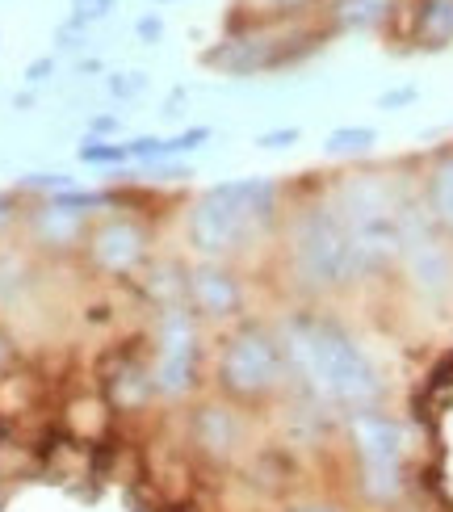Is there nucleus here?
<instances>
[{
    "mask_svg": "<svg viewBox=\"0 0 453 512\" xmlns=\"http://www.w3.org/2000/svg\"><path fill=\"white\" fill-rule=\"evenodd\" d=\"M282 353L294 366V374L332 408L370 412L382 395V382H378V370L370 366V357L336 324L294 319L282 336Z\"/></svg>",
    "mask_w": 453,
    "mask_h": 512,
    "instance_id": "obj_1",
    "label": "nucleus"
},
{
    "mask_svg": "<svg viewBox=\"0 0 453 512\" xmlns=\"http://www.w3.org/2000/svg\"><path fill=\"white\" fill-rule=\"evenodd\" d=\"M290 256L294 269L315 290H336L357 273V256L349 227H344L336 206H307L294 219L290 231Z\"/></svg>",
    "mask_w": 453,
    "mask_h": 512,
    "instance_id": "obj_2",
    "label": "nucleus"
},
{
    "mask_svg": "<svg viewBox=\"0 0 453 512\" xmlns=\"http://www.w3.org/2000/svg\"><path fill=\"white\" fill-rule=\"evenodd\" d=\"M340 219L349 227L357 273L382 269L399 256V206L378 177H353L340 189Z\"/></svg>",
    "mask_w": 453,
    "mask_h": 512,
    "instance_id": "obj_3",
    "label": "nucleus"
},
{
    "mask_svg": "<svg viewBox=\"0 0 453 512\" xmlns=\"http://www.w3.org/2000/svg\"><path fill=\"white\" fill-rule=\"evenodd\" d=\"M277 202V185L273 181H231V185H214L210 194L193 206L189 231L198 248L206 252H227L240 244L248 231L261 223Z\"/></svg>",
    "mask_w": 453,
    "mask_h": 512,
    "instance_id": "obj_4",
    "label": "nucleus"
},
{
    "mask_svg": "<svg viewBox=\"0 0 453 512\" xmlns=\"http://www.w3.org/2000/svg\"><path fill=\"white\" fill-rule=\"evenodd\" d=\"M349 433L361 458V487L370 500H395L403 492V429L382 412H353Z\"/></svg>",
    "mask_w": 453,
    "mask_h": 512,
    "instance_id": "obj_5",
    "label": "nucleus"
},
{
    "mask_svg": "<svg viewBox=\"0 0 453 512\" xmlns=\"http://www.w3.org/2000/svg\"><path fill=\"white\" fill-rule=\"evenodd\" d=\"M286 374V353L282 340H273L261 328H244L227 340L223 361H219V378L231 395L240 399H261L277 391V382Z\"/></svg>",
    "mask_w": 453,
    "mask_h": 512,
    "instance_id": "obj_6",
    "label": "nucleus"
},
{
    "mask_svg": "<svg viewBox=\"0 0 453 512\" xmlns=\"http://www.w3.org/2000/svg\"><path fill=\"white\" fill-rule=\"evenodd\" d=\"M399 261L420 294L445 298L453 290V256L416 206H399Z\"/></svg>",
    "mask_w": 453,
    "mask_h": 512,
    "instance_id": "obj_7",
    "label": "nucleus"
},
{
    "mask_svg": "<svg viewBox=\"0 0 453 512\" xmlns=\"http://www.w3.org/2000/svg\"><path fill=\"white\" fill-rule=\"evenodd\" d=\"M193 378V324L189 315L172 311L160 328V366H156V387L164 395H181Z\"/></svg>",
    "mask_w": 453,
    "mask_h": 512,
    "instance_id": "obj_8",
    "label": "nucleus"
},
{
    "mask_svg": "<svg viewBox=\"0 0 453 512\" xmlns=\"http://www.w3.org/2000/svg\"><path fill=\"white\" fill-rule=\"evenodd\" d=\"M139 256H143V231L131 219H114V223L97 227V236H93V261L101 269L126 273V269H135Z\"/></svg>",
    "mask_w": 453,
    "mask_h": 512,
    "instance_id": "obj_9",
    "label": "nucleus"
},
{
    "mask_svg": "<svg viewBox=\"0 0 453 512\" xmlns=\"http://www.w3.org/2000/svg\"><path fill=\"white\" fill-rule=\"evenodd\" d=\"M189 290H193V298H198V307L210 311V315H231L235 307H240V286H235L231 273H223V269L193 273Z\"/></svg>",
    "mask_w": 453,
    "mask_h": 512,
    "instance_id": "obj_10",
    "label": "nucleus"
},
{
    "mask_svg": "<svg viewBox=\"0 0 453 512\" xmlns=\"http://www.w3.org/2000/svg\"><path fill=\"white\" fill-rule=\"evenodd\" d=\"M416 30H420V38L428 42V47H445V42H453V0H424Z\"/></svg>",
    "mask_w": 453,
    "mask_h": 512,
    "instance_id": "obj_11",
    "label": "nucleus"
},
{
    "mask_svg": "<svg viewBox=\"0 0 453 512\" xmlns=\"http://www.w3.org/2000/svg\"><path fill=\"white\" fill-rule=\"evenodd\" d=\"M428 206H433V219L453 231V156L441 160L428 177Z\"/></svg>",
    "mask_w": 453,
    "mask_h": 512,
    "instance_id": "obj_12",
    "label": "nucleus"
},
{
    "mask_svg": "<svg viewBox=\"0 0 453 512\" xmlns=\"http://www.w3.org/2000/svg\"><path fill=\"white\" fill-rule=\"evenodd\" d=\"M374 143H378V135L370 131V126H340V131L328 135L323 152L328 156H365Z\"/></svg>",
    "mask_w": 453,
    "mask_h": 512,
    "instance_id": "obj_13",
    "label": "nucleus"
},
{
    "mask_svg": "<svg viewBox=\"0 0 453 512\" xmlns=\"http://www.w3.org/2000/svg\"><path fill=\"white\" fill-rule=\"evenodd\" d=\"M386 5L391 0H340L336 5V17H340V26H374V21L386 17Z\"/></svg>",
    "mask_w": 453,
    "mask_h": 512,
    "instance_id": "obj_14",
    "label": "nucleus"
},
{
    "mask_svg": "<svg viewBox=\"0 0 453 512\" xmlns=\"http://www.w3.org/2000/svg\"><path fill=\"white\" fill-rule=\"evenodd\" d=\"M80 160L84 164H118V160H131V156H126V143L110 147V143H101V139H89V143L80 147Z\"/></svg>",
    "mask_w": 453,
    "mask_h": 512,
    "instance_id": "obj_15",
    "label": "nucleus"
},
{
    "mask_svg": "<svg viewBox=\"0 0 453 512\" xmlns=\"http://www.w3.org/2000/svg\"><path fill=\"white\" fill-rule=\"evenodd\" d=\"M420 93L412 89V84H407V89H391V93H382L378 97V110H395V105H412Z\"/></svg>",
    "mask_w": 453,
    "mask_h": 512,
    "instance_id": "obj_16",
    "label": "nucleus"
},
{
    "mask_svg": "<svg viewBox=\"0 0 453 512\" xmlns=\"http://www.w3.org/2000/svg\"><path fill=\"white\" fill-rule=\"evenodd\" d=\"M256 143H261V147H286V143H298V131H294V126H286V131H269V135H261Z\"/></svg>",
    "mask_w": 453,
    "mask_h": 512,
    "instance_id": "obj_17",
    "label": "nucleus"
},
{
    "mask_svg": "<svg viewBox=\"0 0 453 512\" xmlns=\"http://www.w3.org/2000/svg\"><path fill=\"white\" fill-rule=\"evenodd\" d=\"M135 30H139V38H147V42H156V38L164 34V21H160V17H143V21H139V26H135Z\"/></svg>",
    "mask_w": 453,
    "mask_h": 512,
    "instance_id": "obj_18",
    "label": "nucleus"
},
{
    "mask_svg": "<svg viewBox=\"0 0 453 512\" xmlns=\"http://www.w3.org/2000/svg\"><path fill=\"white\" fill-rule=\"evenodd\" d=\"M143 84H147L143 76H131V80H114V93H118V97H122V93H139Z\"/></svg>",
    "mask_w": 453,
    "mask_h": 512,
    "instance_id": "obj_19",
    "label": "nucleus"
},
{
    "mask_svg": "<svg viewBox=\"0 0 453 512\" xmlns=\"http://www.w3.org/2000/svg\"><path fill=\"white\" fill-rule=\"evenodd\" d=\"M51 68H55L51 59H38V63H30V72H26V76H30V80H47V72H51Z\"/></svg>",
    "mask_w": 453,
    "mask_h": 512,
    "instance_id": "obj_20",
    "label": "nucleus"
},
{
    "mask_svg": "<svg viewBox=\"0 0 453 512\" xmlns=\"http://www.w3.org/2000/svg\"><path fill=\"white\" fill-rule=\"evenodd\" d=\"M294 512H336L332 504H302V508H294Z\"/></svg>",
    "mask_w": 453,
    "mask_h": 512,
    "instance_id": "obj_21",
    "label": "nucleus"
}]
</instances>
